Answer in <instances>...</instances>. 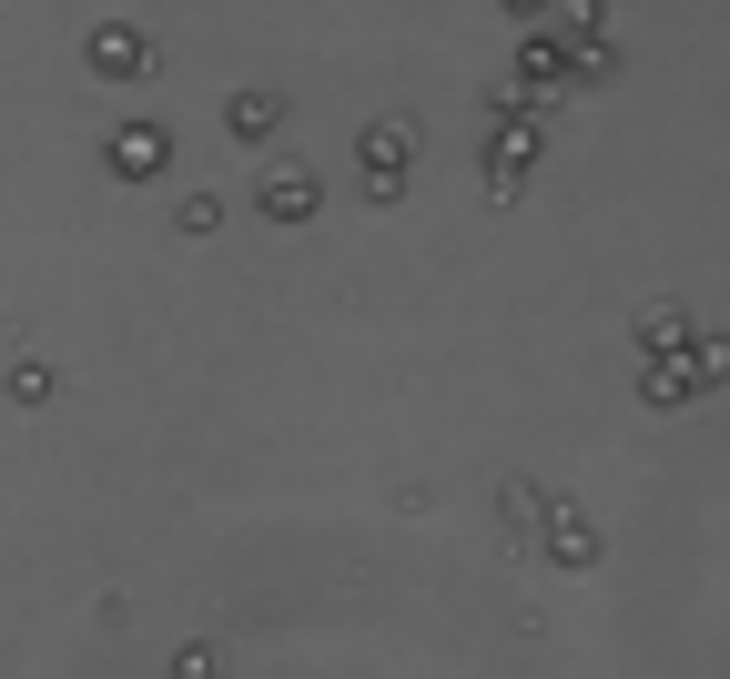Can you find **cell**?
<instances>
[{"label": "cell", "mask_w": 730, "mask_h": 679, "mask_svg": "<svg viewBox=\"0 0 730 679\" xmlns=\"http://www.w3.org/2000/svg\"><path fill=\"white\" fill-rule=\"evenodd\" d=\"M264 203H275V214H305V203H315V183H305V173H275V193H264Z\"/></svg>", "instance_id": "cell-1"}]
</instances>
